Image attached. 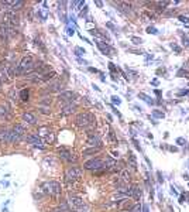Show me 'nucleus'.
I'll list each match as a JSON object with an SVG mask.
<instances>
[{
  "label": "nucleus",
  "mask_w": 189,
  "mask_h": 212,
  "mask_svg": "<svg viewBox=\"0 0 189 212\" xmlns=\"http://www.w3.org/2000/svg\"><path fill=\"white\" fill-rule=\"evenodd\" d=\"M143 212H148V206H143Z\"/></svg>",
  "instance_id": "nucleus-44"
},
{
  "label": "nucleus",
  "mask_w": 189,
  "mask_h": 212,
  "mask_svg": "<svg viewBox=\"0 0 189 212\" xmlns=\"http://www.w3.org/2000/svg\"><path fill=\"white\" fill-rule=\"evenodd\" d=\"M34 70V61L31 57H24L23 60L20 61V64L16 66L14 74L16 75H24V74H28L30 71Z\"/></svg>",
  "instance_id": "nucleus-1"
},
{
  "label": "nucleus",
  "mask_w": 189,
  "mask_h": 212,
  "mask_svg": "<svg viewBox=\"0 0 189 212\" xmlns=\"http://www.w3.org/2000/svg\"><path fill=\"white\" fill-rule=\"evenodd\" d=\"M138 98H140V99H143V100H146L148 105H153V103H154L153 98H150V96L146 95V93H138Z\"/></svg>",
  "instance_id": "nucleus-22"
},
{
  "label": "nucleus",
  "mask_w": 189,
  "mask_h": 212,
  "mask_svg": "<svg viewBox=\"0 0 189 212\" xmlns=\"http://www.w3.org/2000/svg\"><path fill=\"white\" fill-rule=\"evenodd\" d=\"M2 86H3V82L0 81V92H2Z\"/></svg>",
  "instance_id": "nucleus-45"
},
{
  "label": "nucleus",
  "mask_w": 189,
  "mask_h": 212,
  "mask_svg": "<svg viewBox=\"0 0 189 212\" xmlns=\"http://www.w3.org/2000/svg\"><path fill=\"white\" fill-rule=\"evenodd\" d=\"M76 109V105H72V103H68V105H65L62 108V110H61V115L62 116H68V115H71V113H73V110Z\"/></svg>",
  "instance_id": "nucleus-13"
},
{
  "label": "nucleus",
  "mask_w": 189,
  "mask_h": 212,
  "mask_svg": "<svg viewBox=\"0 0 189 212\" xmlns=\"http://www.w3.org/2000/svg\"><path fill=\"white\" fill-rule=\"evenodd\" d=\"M75 123H76L79 127H85V129H89V127H93L95 125V117L88 112H83V113H79L75 119Z\"/></svg>",
  "instance_id": "nucleus-2"
},
{
  "label": "nucleus",
  "mask_w": 189,
  "mask_h": 212,
  "mask_svg": "<svg viewBox=\"0 0 189 212\" xmlns=\"http://www.w3.org/2000/svg\"><path fill=\"white\" fill-rule=\"evenodd\" d=\"M9 78H10L9 71H7L6 68H0V81H2V82H4V81H7Z\"/></svg>",
  "instance_id": "nucleus-18"
},
{
  "label": "nucleus",
  "mask_w": 189,
  "mask_h": 212,
  "mask_svg": "<svg viewBox=\"0 0 189 212\" xmlns=\"http://www.w3.org/2000/svg\"><path fill=\"white\" fill-rule=\"evenodd\" d=\"M21 134H18L17 132H14V130H10V142L9 143H18L21 140Z\"/></svg>",
  "instance_id": "nucleus-17"
},
{
  "label": "nucleus",
  "mask_w": 189,
  "mask_h": 212,
  "mask_svg": "<svg viewBox=\"0 0 189 212\" xmlns=\"http://www.w3.org/2000/svg\"><path fill=\"white\" fill-rule=\"evenodd\" d=\"M27 142L35 147H41V140H40V137H38V134H30V136H27Z\"/></svg>",
  "instance_id": "nucleus-12"
},
{
  "label": "nucleus",
  "mask_w": 189,
  "mask_h": 212,
  "mask_svg": "<svg viewBox=\"0 0 189 212\" xmlns=\"http://www.w3.org/2000/svg\"><path fill=\"white\" fill-rule=\"evenodd\" d=\"M61 89H62V83L58 82V81L51 82L50 85H48V91H51V92H60Z\"/></svg>",
  "instance_id": "nucleus-16"
},
{
  "label": "nucleus",
  "mask_w": 189,
  "mask_h": 212,
  "mask_svg": "<svg viewBox=\"0 0 189 212\" xmlns=\"http://www.w3.org/2000/svg\"><path fill=\"white\" fill-rule=\"evenodd\" d=\"M130 163H131V167L136 170L137 168V161H136V157H134L133 154H130Z\"/></svg>",
  "instance_id": "nucleus-27"
},
{
  "label": "nucleus",
  "mask_w": 189,
  "mask_h": 212,
  "mask_svg": "<svg viewBox=\"0 0 189 212\" xmlns=\"http://www.w3.org/2000/svg\"><path fill=\"white\" fill-rule=\"evenodd\" d=\"M171 192H172L174 195H178V191H176V188L174 185H171Z\"/></svg>",
  "instance_id": "nucleus-39"
},
{
  "label": "nucleus",
  "mask_w": 189,
  "mask_h": 212,
  "mask_svg": "<svg viewBox=\"0 0 189 212\" xmlns=\"http://www.w3.org/2000/svg\"><path fill=\"white\" fill-rule=\"evenodd\" d=\"M23 120L26 123H28V125H35L37 123V117H35V115H33V113H30V112H26L23 115Z\"/></svg>",
  "instance_id": "nucleus-14"
},
{
  "label": "nucleus",
  "mask_w": 189,
  "mask_h": 212,
  "mask_svg": "<svg viewBox=\"0 0 189 212\" xmlns=\"http://www.w3.org/2000/svg\"><path fill=\"white\" fill-rule=\"evenodd\" d=\"M28 91L27 89H24V91H21V93H20V98H21V100H24V102H26V100H28Z\"/></svg>",
  "instance_id": "nucleus-25"
},
{
  "label": "nucleus",
  "mask_w": 189,
  "mask_h": 212,
  "mask_svg": "<svg viewBox=\"0 0 189 212\" xmlns=\"http://www.w3.org/2000/svg\"><path fill=\"white\" fill-rule=\"evenodd\" d=\"M179 20L182 21V23H188V21H189V19H188V17H186V16H179Z\"/></svg>",
  "instance_id": "nucleus-34"
},
{
  "label": "nucleus",
  "mask_w": 189,
  "mask_h": 212,
  "mask_svg": "<svg viewBox=\"0 0 189 212\" xmlns=\"http://www.w3.org/2000/svg\"><path fill=\"white\" fill-rule=\"evenodd\" d=\"M75 98H76V95H75V92H72V91L60 92V95H58V100H60V102H69L71 103Z\"/></svg>",
  "instance_id": "nucleus-6"
},
{
  "label": "nucleus",
  "mask_w": 189,
  "mask_h": 212,
  "mask_svg": "<svg viewBox=\"0 0 189 212\" xmlns=\"http://www.w3.org/2000/svg\"><path fill=\"white\" fill-rule=\"evenodd\" d=\"M100 149L99 147H92V149H86V150H83V156H90V154H96V153H99Z\"/></svg>",
  "instance_id": "nucleus-21"
},
{
  "label": "nucleus",
  "mask_w": 189,
  "mask_h": 212,
  "mask_svg": "<svg viewBox=\"0 0 189 212\" xmlns=\"http://www.w3.org/2000/svg\"><path fill=\"white\" fill-rule=\"evenodd\" d=\"M23 6H24L23 2H11V4H10V10L14 13L16 10H20V7H23Z\"/></svg>",
  "instance_id": "nucleus-20"
},
{
  "label": "nucleus",
  "mask_w": 189,
  "mask_h": 212,
  "mask_svg": "<svg viewBox=\"0 0 189 212\" xmlns=\"http://www.w3.org/2000/svg\"><path fill=\"white\" fill-rule=\"evenodd\" d=\"M88 144L89 146H92V147H99L100 149V146H102V140H100V136L97 134V133H92L89 136V139H88Z\"/></svg>",
  "instance_id": "nucleus-8"
},
{
  "label": "nucleus",
  "mask_w": 189,
  "mask_h": 212,
  "mask_svg": "<svg viewBox=\"0 0 189 212\" xmlns=\"http://www.w3.org/2000/svg\"><path fill=\"white\" fill-rule=\"evenodd\" d=\"M40 110L43 113H45V115H48V113H50V110H47V109H44V108H40Z\"/></svg>",
  "instance_id": "nucleus-41"
},
{
  "label": "nucleus",
  "mask_w": 189,
  "mask_h": 212,
  "mask_svg": "<svg viewBox=\"0 0 189 212\" xmlns=\"http://www.w3.org/2000/svg\"><path fill=\"white\" fill-rule=\"evenodd\" d=\"M112 102L116 103V105H120V99L117 98V96H112Z\"/></svg>",
  "instance_id": "nucleus-33"
},
{
  "label": "nucleus",
  "mask_w": 189,
  "mask_h": 212,
  "mask_svg": "<svg viewBox=\"0 0 189 212\" xmlns=\"http://www.w3.org/2000/svg\"><path fill=\"white\" fill-rule=\"evenodd\" d=\"M169 47H171V48H172L176 54H181V51H182V50H181V47H179L176 43H171V44H169Z\"/></svg>",
  "instance_id": "nucleus-24"
},
{
  "label": "nucleus",
  "mask_w": 189,
  "mask_h": 212,
  "mask_svg": "<svg viewBox=\"0 0 189 212\" xmlns=\"http://www.w3.org/2000/svg\"><path fill=\"white\" fill-rule=\"evenodd\" d=\"M9 36H10V26H7V24H2L0 26V40L6 43L9 40Z\"/></svg>",
  "instance_id": "nucleus-9"
},
{
  "label": "nucleus",
  "mask_w": 189,
  "mask_h": 212,
  "mask_svg": "<svg viewBox=\"0 0 189 212\" xmlns=\"http://www.w3.org/2000/svg\"><path fill=\"white\" fill-rule=\"evenodd\" d=\"M60 157L62 160H65V161H76V159L73 157L72 153L68 151V150H65V149H61L60 150Z\"/></svg>",
  "instance_id": "nucleus-10"
},
{
  "label": "nucleus",
  "mask_w": 189,
  "mask_h": 212,
  "mask_svg": "<svg viewBox=\"0 0 189 212\" xmlns=\"http://www.w3.org/2000/svg\"><path fill=\"white\" fill-rule=\"evenodd\" d=\"M185 202V195H181L179 197V204H183Z\"/></svg>",
  "instance_id": "nucleus-40"
},
{
  "label": "nucleus",
  "mask_w": 189,
  "mask_h": 212,
  "mask_svg": "<svg viewBox=\"0 0 189 212\" xmlns=\"http://www.w3.org/2000/svg\"><path fill=\"white\" fill-rule=\"evenodd\" d=\"M157 176H158V182H159V184H162V182H164V178H162V176H161V172H157Z\"/></svg>",
  "instance_id": "nucleus-36"
},
{
  "label": "nucleus",
  "mask_w": 189,
  "mask_h": 212,
  "mask_svg": "<svg viewBox=\"0 0 189 212\" xmlns=\"http://www.w3.org/2000/svg\"><path fill=\"white\" fill-rule=\"evenodd\" d=\"M130 212H143V206H141V205H136Z\"/></svg>",
  "instance_id": "nucleus-31"
},
{
  "label": "nucleus",
  "mask_w": 189,
  "mask_h": 212,
  "mask_svg": "<svg viewBox=\"0 0 189 212\" xmlns=\"http://www.w3.org/2000/svg\"><path fill=\"white\" fill-rule=\"evenodd\" d=\"M10 142V130L7 129H0V143L4 144V143Z\"/></svg>",
  "instance_id": "nucleus-11"
},
{
  "label": "nucleus",
  "mask_w": 189,
  "mask_h": 212,
  "mask_svg": "<svg viewBox=\"0 0 189 212\" xmlns=\"http://www.w3.org/2000/svg\"><path fill=\"white\" fill-rule=\"evenodd\" d=\"M68 34H69V36H72V34H73V28H68Z\"/></svg>",
  "instance_id": "nucleus-43"
},
{
  "label": "nucleus",
  "mask_w": 189,
  "mask_h": 212,
  "mask_svg": "<svg viewBox=\"0 0 189 212\" xmlns=\"http://www.w3.org/2000/svg\"><path fill=\"white\" fill-rule=\"evenodd\" d=\"M147 33H148V34H158V30H157L155 27H151V26H150L148 28H147Z\"/></svg>",
  "instance_id": "nucleus-29"
},
{
  "label": "nucleus",
  "mask_w": 189,
  "mask_h": 212,
  "mask_svg": "<svg viewBox=\"0 0 189 212\" xmlns=\"http://www.w3.org/2000/svg\"><path fill=\"white\" fill-rule=\"evenodd\" d=\"M80 174H82V170H80L79 167H76V166H71V167H68L67 171H65V178H67L68 182H71V181H76V180L80 177Z\"/></svg>",
  "instance_id": "nucleus-4"
},
{
  "label": "nucleus",
  "mask_w": 189,
  "mask_h": 212,
  "mask_svg": "<svg viewBox=\"0 0 189 212\" xmlns=\"http://www.w3.org/2000/svg\"><path fill=\"white\" fill-rule=\"evenodd\" d=\"M105 167V163L102 161L100 159H93V160H89V161H86L85 164H83V168L85 170H100Z\"/></svg>",
  "instance_id": "nucleus-5"
},
{
  "label": "nucleus",
  "mask_w": 189,
  "mask_h": 212,
  "mask_svg": "<svg viewBox=\"0 0 189 212\" xmlns=\"http://www.w3.org/2000/svg\"><path fill=\"white\" fill-rule=\"evenodd\" d=\"M58 209H60L61 212H71L69 211V205H68L67 202H61V205H60V208Z\"/></svg>",
  "instance_id": "nucleus-23"
},
{
  "label": "nucleus",
  "mask_w": 189,
  "mask_h": 212,
  "mask_svg": "<svg viewBox=\"0 0 189 212\" xmlns=\"http://www.w3.org/2000/svg\"><path fill=\"white\" fill-rule=\"evenodd\" d=\"M153 116L154 117H158V119H164V116H165V115H164L162 112H159V110H153Z\"/></svg>",
  "instance_id": "nucleus-26"
},
{
  "label": "nucleus",
  "mask_w": 189,
  "mask_h": 212,
  "mask_svg": "<svg viewBox=\"0 0 189 212\" xmlns=\"http://www.w3.org/2000/svg\"><path fill=\"white\" fill-rule=\"evenodd\" d=\"M68 205L72 206L73 209H79V208H82V206L85 205V204H83L82 198H79V197H76V195H69V201H68Z\"/></svg>",
  "instance_id": "nucleus-7"
},
{
  "label": "nucleus",
  "mask_w": 189,
  "mask_h": 212,
  "mask_svg": "<svg viewBox=\"0 0 189 212\" xmlns=\"http://www.w3.org/2000/svg\"><path fill=\"white\" fill-rule=\"evenodd\" d=\"M41 188L44 189L45 194H50L51 197H55L58 194H61V185L56 181H45Z\"/></svg>",
  "instance_id": "nucleus-3"
},
{
  "label": "nucleus",
  "mask_w": 189,
  "mask_h": 212,
  "mask_svg": "<svg viewBox=\"0 0 189 212\" xmlns=\"http://www.w3.org/2000/svg\"><path fill=\"white\" fill-rule=\"evenodd\" d=\"M176 144H179V146H186V140L183 139V137H178V139H176Z\"/></svg>",
  "instance_id": "nucleus-28"
},
{
  "label": "nucleus",
  "mask_w": 189,
  "mask_h": 212,
  "mask_svg": "<svg viewBox=\"0 0 189 212\" xmlns=\"http://www.w3.org/2000/svg\"><path fill=\"white\" fill-rule=\"evenodd\" d=\"M189 93V89H185V91H179L178 92V96H183V95H188Z\"/></svg>",
  "instance_id": "nucleus-35"
},
{
  "label": "nucleus",
  "mask_w": 189,
  "mask_h": 212,
  "mask_svg": "<svg viewBox=\"0 0 189 212\" xmlns=\"http://www.w3.org/2000/svg\"><path fill=\"white\" fill-rule=\"evenodd\" d=\"M178 76H182V75H186V78H189V72H186V71H183V70H181V71H178V74H176Z\"/></svg>",
  "instance_id": "nucleus-32"
},
{
  "label": "nucleus",
  "mask_w": 189,
  "mask_h": 212,
  "mask_svg": "<svg viewBox=\"0 0 189 212\" xmlns=\"http://www.w3.org/2000/svg\"><path fill=\"white\" fill-rule=\"evenodd\" d=\"M76 55H82V54H85V50L83 48H76Z\"/></svg>",
  "instance_id": "nucleus-38"
},
{
  "label": "nucleus",
  "mask_w": 189,
  "mask_h": 212,
  "mask_svg": "<svg viewBox=\"0 0 189 212\" xmlns=\"http://www.w3.org/2000/svg\"><path fill=\"white\" fill-rule=\"evenodd\" d=\"M97 48H99V50L102 51L105 55H110V53H112V48H110L107 44L102 43V41H99V43H97Z\"/></svg>",
  "instance_id": "nucleus-15"
},
{
  "label": "nucleus",
  "mask_w": 189,
  "mask_h": 212,
  "mask_svg": "<svg viewBox=\"0 0 189 212\" xmlns=\"http://www.w3.org/2000/svg\"><path fill=\"white\" fill-rule=\"evenodd\" d=\"M52 212H61V211H60V209H54Z\"/></svg>",
  "instance_id": "nucleus-46"
},
{
  "label": "nucleus",
  "mask_w": 189,
  "mask_h": 212,
  "mask_svg": "<svg viewBox=\"0 0 189 212\" xmlns=\"http://www.w3.org/2000/svg\"><path fill=\"white\" fill-rule=\"evenodd\" d=\"M133 143H134V146H136V149L141 151V147H140V144H138V143H137V140H136V139H133Z\"/></svg>",
  "instance_id": "nucleus-37"
},
{
  "label": "nucleus",
  "mask_w": 189,
  "mask_h": 212,
  "mask_svg": "<svg viewBox=\"0 0 189 212\" xmlns=\"http://www.w3.org/2000/svg\"><path fill=\"white\" fill-rule=\"evenodd\" d=\"M131 195L134 197V199H137V201H140V199H141V189H140L138 187L133 185V192H131Z\"/></svg>",
  "instance_id": "nucleus-19"
},
{
  "label": "nucleus",
  "mask_w": 189,
  "mask_h": 212,
  "mask_svg": "<svg viewBox=\"0 0 189 212\" xmlns=\"http://www.w3.org/2000/svg\"><path fill=\"white\" fill-rule=\"evenodd\" d=\"M131 41H133L134 44H137V45L143 43V40H141V38H138V37H131Z\"/></svg>",
  "instance_id": "nucleus-30"
},
{
  "label": "nucleus",
  "mask_w": 189,
  "mask_h": 212,
  "mask_svg": "<svg viewBox=\"0 0 189 212\" xmlns=\"http://www.w3.org/2000/svg\"><path fill=\"white\" fill-rule=\"evenodd\" d=\"M109 136H110V139H112V140H116V139H114V134H113V130H110Z\"/></svg>",
  "instance_id": "nucleus-42"
}]
</instances>
